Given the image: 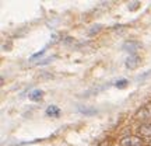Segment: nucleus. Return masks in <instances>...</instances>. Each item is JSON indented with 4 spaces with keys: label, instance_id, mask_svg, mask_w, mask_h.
I'll return each instance as SVG.
<instances>
[{
    "label": "nucleus",
    "instance_id": "f257e3e1",
    "mask_svg": "<svg viewBox=\"0 0 151 146\" xmlns=\"http://www.w3.org/2000/svg\"><path fill=\"white\" fill-rule=\"evenodd\" d=\"M136 118L139 121H143L144 124H150L151 122V103L146 104L144 107L139 110V113L136 114Z\"/></svg>",
    "mask_w": 151,
    "mask_h": 146
},
{
    "label": "nucleus",
    "instance_id": "f03ea898",
    "mask_svg": "<svg viewBox=\"0 0 151 146\" xmlns=\"http://www.w3.org/2000/svg\"><path fill=\"white\" fill-rule=\"evenodd\" d=\"M137 136L144 138V139H151V122L150 124H141L137 128Z\"/></svg>",
    "mask_w": 151,
    "mask_h": 146
},
{
    "label": "nucleus",
    "instance_id": "7ed1b4c3",
    "mask_svg": "<svg viewBox=\"0 0 151 146\" xmlns=\"http://www.w3.org/2000/svg\"><path fill=\"white\" fill-rule=\"evenodd\" d=\"M122 48H123V51H127L130 55H136V52L141 48V44L137 41H126Z\"/></svg>",
    "mask_w": 151,
    "mask_h": 146
},
{
    "label": "nucleus",
    "instance_id": "20e7f679",
    "mask_svg": "<svg viewBox=\"0 0 151 146\" xmlns=\"http://www.w3.org/2000/svg\"><path fill=\"white\" fill-rule=\"evenodd\" d=\"M122 146H140L141 145V138L139 136H124L120 141Z\"/></svg>",
    "mask_w": 151,
    "mask_h": 146
},
{
    "label": "nucleus",
    "instance_id": "39448f33",
    "mask_svg": "<svg viewBox=\"0 0 151 146\" xmlns=\"http://www.w3.org/2000/svg\"><path fill=\"white\" fill-rule=\"evenodd\" d=\"M139 62H140V58L137 55H130L126 59V68L127 69H136L139 66Z\"/></svg>",
    "mask_w": 151,
    "mask_h": 146
},
{
    "label": "nucleus",
    "instance_id": "423d86ee",
    "mask_svg": "<svg viewBox=\"0 0 151 146\" xmlns=\"http://www.w3.org/2000/svg\"><path fill=\"white\" fill-rule=\"evenodd\" d=\"M46 115L48 117H59L60 115V110L56 107V105H49L48 108H46Z\"/></svg>",
    "mask_w": 151,
    "mask_h": 146
},
{
    "label": "nucleus",
    "instance_id": "0eeeda50",
    "mask_svg": "<svg viewBox=\"0 0 151 146\" xmlns=\"http://www.w3.org/2000/svg\"><path fill=\"white\" fill-rule=\"evenodd\" d=\"M28 97H29L31 101H39V100L42 98V92H41V90H34V92L29 93Z\"/></svg>",
    "mask_w": 151,
    "mask_h": 146
},
{
    "label": "nucleus",
    "instance_id": "6e6552de",
    "mask_svg": "<svg viewBox=\"0 0 151 146\" xmlns=\"http://www.w3.org/2000/svg\"><path fill=\"white\" fill-rule=\"evenodd\" d=\"M80 113H83V114H86V115H92V114H97V110H90V108H83V107H80Z\"/></svg>",
    "mask_w": 151,
    "mask_h": 146
},
{
    "label": "nucleus",
    "instance_id": "1a4fd4ad",
    "mask_svg": "<svg viewBox=\"0 0 151 146\" xmlns=\"http://www.w3.org/2000/svg\"><path fill=\"white\" fill-rule=\"evenodd\" d=\"M126 84H127V80H126V79H122V80H119L115 83V86L118 87V89H123V87H126Z\"/></svg>",
    "mask_w": 151,
    "mask_h": 146
},
{
    "label": "nucleus",
    "instance_id": "9d476101",
    "mask_svg": "<svg viewBox=\"0 0 151 146\" xmlns=\"http://www.w3.org/2000/svg\"><path fill=\"white\" fill-rule=\"evenodd\" d=\"M101 27H102L101 24H97V25H94V27H91L92 30H90V31H88V34H90V35H94L95 33H98V31L101 30Z\"/></svg>",
    "mask_w": 151,
    "mask_h": 146
},
{
    "label": "nucleus",
    "instance_id": "9b49d317",
    "mask_svg": "<svg viewBox=\"0 0 151 146\" xmlns=\"http://www.w3.org/2000/svg\"><path fill=\"white\" fill-rule=\"evenodd\" d=\"M137 7H139V1H133L129 4V10H136Z\"/></svg>",
    "mask_w": 151,
    "mask_h": 146
},
{
    "label": "nucleus",
    "instance_id": "f8f14e48",
    "mask_svg": "<svg viewBox=\"0 0 151 146\" xmlns=\"http://www.w3.org/2000/svg\"><path fill=\"white\" fill-rule=\"evenodd\" d=\"M148 76H151V70L146 72L143 76H139V77H137V80H144V79H146V77H148Z\"/></svg>",
    "mask_w": 151,
    "mask_h": 146
},
{
    "label": "nucleus",
    "instance_id": "ddd939ff",
    "mask_svg": "<svg viewBox=\"0 0 151 146\" xmlns=\"http://www.w3.org/2000/svg\"><path fill=\"white\" fill-rule=\"evenodd\" d=\"M43 54H45V51H43V49H42L41 52H38V54H35V55H34L32 58H38V56H41V55H43Z\"/></svg>",
    "mask_w": 151,
    "mask_h": 146
},
{
    "label": "nucleus",
    "instance_id": "4468645a",
    "mask_svg": "<svg viewBox=\"0 0 151 146\" xmlns=\"http://www.w3.org/2000/svg\"><path fill=\"white\" fill-rule=\"evenodd\" d=\"M148 146H151V142H150V145H148Z\"/></svg>",
    "mask_w": 151,
    "mask_h": 146
}]
</instances>
